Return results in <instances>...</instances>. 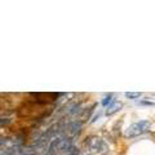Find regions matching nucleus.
<instances>
[{
  "label": "nucleus",
  "instance_id": "f257e3e1",
  "mask_svg": "<svg viewBox=\"0 0 155 155\" xmlns=\"http://www.w3.org/2000/svg\"><path fill=\"white\" fill-rule=\"evenodd\" d=\"M150 128H151L150 120H140V122H136L133 124L128 125L127 129L124 130V136L127 138H134V137H138V136L149 132Z\"/></svg>",
  "mask_w": 155,
  "mask_h": 155
},
{
  "label": "nucleus",
  "instance_id": "f03ea898",
  "mask_svg": "<svg viewBox=\"0 0 155 155\" xmlns=\"http://www.w3.org/2000/svg\"><path fill=\"white\" fill-rule=\"evenodd\" d=\"M122 107H123L122 102H113V104H110L107 106V109H106V115H107V116L114 115V114L118 113V111L122 110Z\"/></svg>",
  "mask_w": 155,
  "mask_h": 155
},
{
  "label": "nucleus",
  "instance_id": "7ed1b4c3",
  "mask_svg": "<svg viewBox=\"0 0 155 155\" xmlns=\"http://www.w3.org/2000/svg\"><path fill=\"white\" fill-rule=\"evenodd\" d=\"M141 96V92H127L125 93V97H128V98H137V97Z\"/></svg>",
  "mask_w": 155,
  "mask_h": 155
},
{
  "label": "nucleus",
  "instance_id": "20e7f679",
  "mask_svg": "<svg viewBox=\"0 0 155 155\" xmlns=\"http://www.w3.org/2000/svg\"><path fill=\"white\" fill-rule=\"evenodd\" d=\"M111 96H109V97H106V98L102 101V106H107V105H110L111 104Z\"/></svg>",
  "mask_w": 155,
  "mask_h": 155
}]
</instances>
